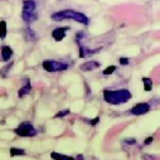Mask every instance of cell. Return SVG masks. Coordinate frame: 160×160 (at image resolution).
<instances>
[{
	"instance_id": "1",
	"label": "cell",
	"mask_w": 160,
	"mask_h": 160,
	"mask_svg": "<svg viewBox=\"0 0 160 160\" xmlns=\"http://www.w3.org/2000/svg\"><path fill=\"white\" fill-rule=\"evenodd\" d=\"M132 97L131 92L126 88L121 90H105L103 91V100L110 105H121L126 103Z\"/></svg>"
},
{
	"instance_id": "2",
	"label": "cell",
	"mask_w": 160,
	"mask_h": 160,
	"mask_svg": "<svg viewBox=\"0 0 160 160\" xmlns=\"http://www.w3.org/2000/svg\"><path fill=\"white\" fill-rule=\"evenodd\" d=\"M52 19L54 22H61V20H64V19H68V20H74L77 23H81L83 25H88L90 23V19L77 10H73V9H63V10H59L54 14H52Z\"/></svg>"
},
{
	"instance_id": "3",
	"label": "cell",
	"mask_w": 160,
	"mask_h": 160,
	"mask_svg": "<svg viewBox=\"0 0 160 160\" xmlns=\"http://www.w3.org/2000/svg\"><path fill=\"white\" fill-rule=\"evenodd\" d=\"M35 2L34 0H24L23 3V12H22V18L27 23H33L38 19V14L35 12Z\"/></svg>"
},
{
	"instance_id": "4",
	"label": "cell",
	"mask_w": 160,
	"mask_h": 160,
	"mask_svg": "<svg viewBox=\"0 0 160 160\" xmlns=\"http://www.w3.org/2000/svg\"><path fill=\"white\" fill-rule=\"evenodd\" d=\"M14 132L22 138H33L37 135V130L35 128L30 124V122H22L15 130Z\"/></svg>"
},
{
	"instance_id": "5",
	"label": "cell",
	"mask_w": 160,
	"mask_h": 160,
	"mask_svg": "<svg viewBox=\"0 0 160 160\" xmlns=\"http://www.w3.org/2000/svg\"><path fill=\"white\" fill-rule=\"evenodd\" d=\"M42 67L47 72H61V71H66L68 68V64L63 63V62H59V61L47 59V61H43Z\"/></svg>"
},
{
	"instance_id": "6",
	"label": "cell",
	"mask_w": 160,
	"mask_h": 160,
	"mask_svg": "<svg viewBox=\"0 0 160 160\" xmlns=\"http://www.w3.org/2000/svg\"><path fill=\"white\" fill-rule=\"evenodd\" d=\"M150 111V105L146 103V102H141V103H138L135 105L131 110H130V113L131 115H145Z\"/></svg>"
},
{
	"instance_id": "7",
	"label": "cell",
	"mask_w": 160,
	"mask_h": 160,
	"mask_svg": "<svg viewBox=\"0 0 160 160\" xmlns=\"http://www.w3.org/2000/svg\"><path fill=\"white\" fill-rule=\"evenodd\" d=\"M68 28L67 27H61V28H56L53 32H52V37L56 42H62L64 37H66V33H67Z\"/></svg>"
},
{
	"instance_id": "8",
	"label": "cell",
	"mask_w": 160,
	"mask_h": 160,
	"mask_svg": "<svg viewBox=\"0 0 160 160\" xmlns=\"http://www.w3.org/2000/svg\"><path fill=\"white\" fill-rule=\"evenodd\" d=\"M98 67H100L98 62H96V61H87L83 64L79 66V69L83 71V72H90V71H93V69H96Z\"/></svg>"
},
{
	"instance_id": "9",
	"label": "cell",
	"mask_w": 160,
	"mask_h": 160,
	"mask_svg": "<svg viewBox=\"0 0 160 160\" xmlns=\"http://www.w3.org/2000/svg\"><path fill=\"white\" fill-rule=\"evenodd\" d=\"M2 58H3V61H9L12 57H13V48L12 47H9V46H3L2 47Z\"/></svg>"
},
{
	"instance_id": "10",
	"label": "cell",
	"mask_w": 160,
	"mask_h": 160,
	"mask_svg": "<svg viewBox=\"0 0 160 160\" xmlns=\"http://www.w3.org/2000/svg\"><path fill=\"white\" fill-rule=\"evenodd\" d=\"M30 91H32V85H30V82L28 81V79H25V83H24L23 87H20V90H19V92H18V96H19V97H24V96L29 95Z\"/></svg>"
},
{
	"instance_id": "11",
	"label": "cell",
	"mask_w": 160,
	"mask_h": 160,
	"mask_svg": "<svg viewBox=\"0 0 160 160\" xmlns=\"http://www.w3.org/2000/svg\"><path fill=\"white\" fill-rule=\"evenodd\" d=\"M51 158L53 160H74V158L72 156H68V155H63V154H59L57 151H53L51 152Z\"/></svg>"
},
{
	"instance_id": "12",
	"label": "cell",
	"mask_w": 160,
	"mask_h": 160,
	"mask_svg": "<svg viewBox=\"0 0 160 160\" xmlns=\"http://www.w3.org/2000/svg\"><path fill=\"white\" fill-rule=\"evenodd\" d=\"M98 49H95V51H91L90 48H86V47H79V57L81 58H86L93 53H96Z\"/></svg>"
},
{
	"instance_id": "13",
	"label": "cell",
	"mask_w": 160,
	"mask_h": 160,
	"mask_svg": "<svg viewBox=\"0 0 160 160\" xmlns=\"http://www.w3.org/2000/svg\"><path fill=\"white\" fill-rule=\"evenodd\" d=\"M8 34V27H7V22L5 20H0V38L5 39Z\"/></svg>"
},
{
	"instance_id": "14",
	"label": "cell",
	"mask_w": 160,
	"mask_h": 160,
	"mask_svg": "<svg viewBox=\"0 0 160 160\" xmlns=\"http://www.w3.org/2000/svg\"><path fill=\"white\" fill-rule=\"evenodd\" d=\"M142 83H144V90H145L146 92H150V91L152 90V81H151L150 78L144 77V78H142Z\"/></svg>"
},
{
	"instance_id": "15",
	"label": "cell",
	"mask_w": 160,
	"mask_h": 160,
	"mask_svg": "<svg viewBox=\"0 0 160 160\" xmlns=\"http://www.w3.org/2000/svg\"><path fill=\"white\" fill-rule=\"evenodd\" d=\"M10 155H12V156L25 155V150H24V149H18V148H12V149H10Z\"/></svg>"
},
{
	"instance_id": "16",
	"label": "cell",
	"mask_w": 160,
	"mask_h": 160,
	"mask_svg": "<svg viewBox=\"0 0 160 160\" xmlns=\"http://www.w3.org/2000/svg\"><path fill=\"white\" fill-rule=\"evenodd\" d=\"M115 71H116V66H108V67L103 71V74H105V76H108V74H112Z\"/></svg>"
},
{
	"instance_id": "17",
	"label": "cell",
	"mask_w": 160,
	"mask_h": 160,
	"mask_svg": "<svg viewBox=\"0 0 160 160\" xmlns=\"http://www.w3.org/2000/svg\"><path fill=\"white\" fill-rule=\"evenodd\" d=\"M83 121H86V122L90 124V125H97L98 121H100V117H96V118H92V120H87V118H85Z\"/></svg>"
},
{
	"instance_id": "18",
	"label": "cell",
	"mask_w": 160,
	"mask_h": 160,
	"mask_svg": "<svg viewBox=\"0 0 160 160\" xmlns=\"http://www.w3.org/2000/svg\"><path fill=\"white\" fill-rule=\"evenodd\" d=\"M69 113V110H63V111H61V112H58L57 115H56V117L58 118V117H63V116H66V115H68Z\"/></svg>"
},
{
	"instance_id": "19",
	"label": "cell",
	"mask_w": 160,
	"mask_h": 160,
	"mask_svg": "<svg viewBox=\"0 0 160 160\" xmlns=\"http://www.w3.org/2000/svg\"><path fill=\"white\" fill-rule=\"evenodd\" d=\"M120 64H122V66H126V64H129V58H125V57L120 58Z\"/></svg>"
},
{
	"instance_id": "20",
	"label": "cell",
	"mask_w": 160,
	"mask_h": 160,
	"mask_svg": "<svg viewBox=\"0 0 160 160\" xmlns=\"http://www.w3.org/2000/svg\"><path fill=\"white\" fill-rule=\"evenodd\" d=\"M151 141H152V138H148V139H145V145H150L151 144Z\"/></svg>"
},
{
	"instance_id": "21",
	"label": "cell",
	"mask_w": 160,
	"mask_h": 160,
	"mask_svg": "<svg viewBox=\"0 0 160 160\" xmlns=\"http://www.w3.org/2000/svg\"><path fill=\"white\" fill-rule=\"evenodd\" d=\"M125 141H126L128 144H135V142H136V141H135V139H126Z\"/></svg>"
},
{
	"instance_id": "22",
	"label": "cell",
	"mask_w": 160,
	"mask_h": 160,
	"mask_svg": "<svg viewBox=\"0 0 160 160\" xmlns=\"http://www.w3.org/2000/svg\"><path fill=\"white\" fill-rule=\"evenodd\" d=\"M74 160H85V158H83V155H77V158Z\"/></svg>"
},
{
	"instance_id": "23",
	"label": "cell",
	"mask_w": 160,
	"mask_h": 160,
	"mask_svg": "<svg viewBox=\"0 0 160 160\" xmlns=\"http://www.w3.org/2000/svg\"><path fill=\"white\" fill-rule=\"evenodd\" d=\"M144 159H145V160H154V156H148V155H145Z\"/></svg>"
}]
</instances>
